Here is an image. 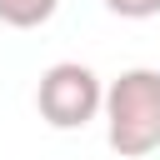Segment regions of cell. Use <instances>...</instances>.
Here are the masks:
<instances>
[{
  "label": "cell",
  "instance_id": "obj_1",
  "mask_svg": "<svg viewBox=\"0 0 160 160\" xmlns=\"http://www.w3.org/2000/svg\"><path fill=\"white\" fill-rule=\"evenodd\" d=\"M105 145L120 160H145L160 150V70L135 65L105 85Z\"/></svg>",
  "mask_w": 160,
  "mask_h": 160
},
{
  "label": "cell",
  "instance_id": "obj_2",
  "mask_svg": "<svg viewBox=\"0 0 160 160\" xmlns=\"http://www.w3.org/2000/svg\"><path fill=\"white\" fill-rule=\"evenodd\" d=\"M35 110H40V120L50 130H85L105 110V80L80 60H60V65H50L40 75Z\"/></svg>",
  "mask_w": 160,
  "mask_h": 160
},
{
  "label": "cell",
  "instance_id": "obj_3",
  "mask_svg": "<svg viewBox=\"0 0 160 160\" xmlns=\"http://www.w3.org/2000/svg\"><path fill=\"white\" fill-rule=\"evenodd\" d=\"M55 10H60V0H0V25H10V30H40Z\"/></svg>",
  "mask_w": 160,
  "mask_h": 160
},
{
  "label": "cell",
  "instance_id": "obj_4",
  "mask_svg": "<svg viewBox=\"0 0 160 160\" xmlns=\"http://www.w3.org/2000/svg\"><path fill=\"white\" fill-rule=\"evenodd\" d=\"M105 10L120 20H150V15H160V0H105Z\"/></svg>",
  "mask_w": 160,
  "mask_h": 160
}]
</instances>
